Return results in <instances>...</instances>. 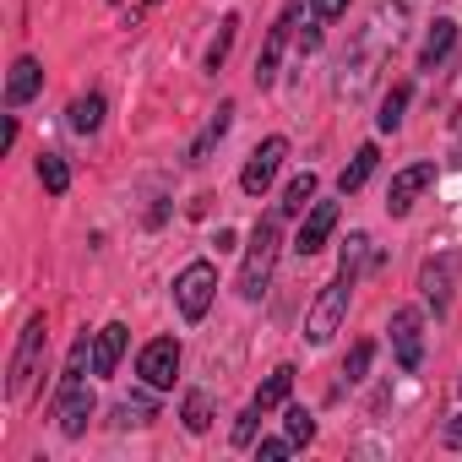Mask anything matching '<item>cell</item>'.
<instances>
[{
    "label": "cell",
    "instance_id": "30",
    "mask_svg": "<svg viewBox=\"0 0 462 462\" xmlns=\"http://www.w3.org/2000/svg\"><path fill=\"white\" fill-rule=\"evenodd\" d=\"M343 12H348V0H310V17L316 23H337Z\"/></svg>",
    "mask_w": 462,
    "mask_h": 462
},
{
    "label": "cell",
    "instance_id": "6",
    "mask_svg": "<svg viewBox=\"0 0 462 462\" xmlns=\"http://www.w3.org/2000/svg\"><path fill=\"white\" fill-rule=\"evenodd\" d=\"M283 158H289V142H283V136H267V142L251 152V163L240 169V190H245V196H262V190L278 180Z\"/></svg>",
    "mask_w": 462,
    "mask_h": 462
},
{
    "label": "cell",
    "instance_id": "9",
    "mask_svg": "<svg viewBox=\"0 0 462 462\" xmlns=\"http://www.w3.org/2000/svg\"><path fill=\"white\" fill-rule=\"evenodd\" d=\"M300 12H305V0H289L283 17H278V28L267 33V44H262V55H256V88H273V82H278V55H283V44H289V33H294Z\"/></svg>",
    "mask_w": 462,
    "mask_h": 462
},
{
    "label": "cell",
    "instance_id": "32",
    "mask_svg": "<svg viewBox=\"0 0 462 462\" xmlns=\"http://www.w3.org/2000/svg\"><path fill=\"white\" fill-rule=\"evenodd\" d=\"M300 50L316 55V50H321V28H305V33H300Z\"/></svg>",
    "mask_w": 462,
    "mask_h": 462
},
{
    "label": "cell",
    "instance_id": "12",
    "mask_svg": "<svg viewBox=\"0 0 462 462\" xmlns=\"http://www.w3.org/2000/svg\"><path fill=\"white\" fill-rule=\"evenodd\" d=\"M39 88H44V66H39L33 55H17V60H12V77H6V104L23 109Z\"/></svg>",
    "mask_w": 462,
    "mask_h": 462
},
{
    "label": "cell",
    "instance_id": "27",
    "mask_svg": "<svg viewBox=\"0 0 462 462\" xmlns=\"http://www.w3.org/2000/svg\"><path fill=\"white\" fill-rule=\"evenodd\" d=\"M365 256H370V235H348V245H343V267H337V273H348V278H359V267H365Z\"/></svg>",
    "mask_w": 462,
    "mask_h": 462
},
{
    "label": "cell",
    "instance_id": "28",
    "mask_svg": "<svg viewBox=\"0 0 462 462\" xmlns=\"http://www.w3.org/2000/svg\"><path fill=\"white\" fill-rule=\"evenodd\" d=\"M283 424H289V440H294V446H310V440H316V419H310L305 408H289Z\"/></svg>",
    "mask_w": 462,
    "mask_h": 462
},
{
    "label": "cell",
    "instance_id": "8",
    "mask_svg": "<svg viewBox=\"0 0 462 462\" xmlns=\"http://www.w3.org/2000/svg\"><path fill=\"white\" fill-rule=\"evenodd\" d=\"M136 375L147 381V386H174V375H180V343L174 337H152L142 354H136Z\"/></svg>",
    "mask_w": 462,
    "mask_h": 462
},
{
    "label": "cell",
    "instance_id": "11",
    "mask_svg": "<svg viewBox=\"0 0 462 462\" xmlns=\"http://www.w3.org/2000/svg\"><path fill=\"white\" fill-rule=\"evenodd\" d=\"M332 228H337V201H310V212H305V223H300V240H294V251H300V256H316V251H327Z\"/></svg>",
    "mask_w": 462,
    "mask_h": 462
},
{
    "label": "cell",
    "instance_id": "22",
    "mask_svg": "<svg viewBox=\"0 0 462 462\" xmlns=\"http://www.w3.org/2000/svg\"><path fill=\"white\" fill-rule=\"evenodd\" d=\"M180 419H185L190 435H207V430H212V397H207V392H190L185 408H180Z\"/></svg>",
    "mask_w": 462,
    "mask_h": 462
},
{
    "label": "cell",
    "instance_id": "21",
    "mask_svg": "<svg viewBox=\"0 0 462 462\" xmlns=\"http://www.w3.org/2000/svg\"><path fill=\"white\" fill-rule=\"evenodd\" d=\"M310 201H316V174L305 169V174L289 180V190H283V212H289V217H294V212H310Z\"/></svg>",
    "mask_w": 462,
    "mask_h": 462
},
{
    "label": "cell",
    "instance_id": "33",
    "mask_svg": "<svg viewBox=\"0 0 462 462\" xmlns=\"http://www.w3.org/2000/svg\"><path fill=\"white\" fill-rule=\"evenodd\" d=\"M446 446H462V413H457V419L446 424Z\"/></svg>",
    "mask_w": 462,
    "mask_h": 462
},
{
    "label": "cell",
    "instance_id": "2",
    "mask_svg": "<svg viewBox=\"0 0 462 462\" xmlns=\"http://www.w3.org/2000/svg\"><path fill=\"white\" fill-rule=\"evenodd\" d=\"M354 283L359 278H348V273H337L321 294H316V305H310V316H305V337L321 348V343H332V332L343 327V316H348V294H354Z\"/></svg>",
    "mask_w": 462,
    "mask_h": 462
},
{
    "label": "cell",
    "instance_id": "19",
    "mask_svg": "<svg viewBox=\"0 0 462 462\" xmlns=\"http://www.w3.org/2000/svg\"><path fill=\"white\" fill-rule=\"evenodd\" d=\"M375 158H381V152H375V142H365V147L354 152V163H348V169L337 174V190H343V196H354V190H359V185H365V180L375 174Z\"/></svg>",
    "mask_w": 462,
    "mask_h": 462
},
{
    "label": "cell",
    "instance_id": "7",
    "mask_svg": "<svg viewBox=\"0 0 462 462\" xmlns=\"http://www.w3.org/2000/svg\"><path fill=\"white\" fill-rule=\"evenodd\" d=\"M392 354H397L402 370H419L424 365V316L413 305L392 310Z\"/></svg>",
    "mask_w": 462,
    "mask_h": 462
},
{
    "label": "cell",
    "instance_id": "26",
    "mask_svg": "<svg viewBox=\"0 0 462 462\" xmlns=\"http://www.w3.org/2000/svg\"><path fill=\"white\" fill-rule=\"evenodd\" d=\"M370 359H375V343H354L348 359H343V381H348V386L365 381V375H370Z\"/></svg>",
    "mask_w": 462,
    "mask_h": 462
},
{
    "label": "cell",
    "instance_id": "20",
    "mask_svg": "<svg viewBox=\"0 0 462 462\" xmlns=\"http://www.w3.org/2000/svg\"><path fill=\"white\" fill-rule=\"evenodd\" d=\"M39 185H44L50 196H66V190H71V169H66L60 152H39Z\"/></svg>",
    "mask_w": 462,
    "mask_h": 462
},
{
    "label": "cell",
    "instance_id": "16",
    "mask_svg": "<svg viewBox=\"0 0 462 462\" xmlns=\"http://www.w3.org/2000/svg\"><path fill=\"white\" fill-rule=\"evenodd\" d=\"M451 50H457V23H446V17H440V23L430 28L424 50H419V71H435V66H440V60L451 55Z\"/></svg>",
    "mask_w": 462,
    "mask_h": 462
},
{
    "label": "cell",
    "instance_id": "10",
    "mask_svg": "<svg viewBox=\"0 0 462 462\" xmlns=\"http://www.w3.org/2000/svg\"><path fill=\"white\" fill-rule=\"evenodd\" d=\"M430 185H435V163H408L402 174H392V190H386V212H392V217H402V212H408V207H413V201H419Z\"/></svg>",
    "mask_w": 462,
    "mask_h": 462
},
{
    "label": "cell",
    "instance_id": "31",
    "mask_svg": "<svg viewBox=\"0 0 462 462\" xmlns=\"http://www.w3.org/2000/svg\"><path fill=\"white\" fill-rule=\"evenodd\" d=\"M294 451V440H262V462H283Z\"/></svg>",
    "mask_w": 462,
    "mask_h": 462
},
{
    "label": "cell",
    "instance_id": "4",
    "mask_svg": "<svg viewBox=\"0 0 462 462\" xmlns=\"http://www.w3.org/2000/svg\"><path fill=\"white\" fill-rule=\"evenodd\" d=\"M44 343H50L44 316H28V327H23V337H17V354H12V370H6V392H12V397H28L33 370H39V359H44Z\"/></svg>",
    "mask_w": 462,
    "mask_h": 462
},
{
    "label": "cell",
    "instance_id": "3",
    "mask_svg": "<svg viewBox=\"0 0 462 462\" xmlns=\"http://www.w3.org/2000/svg\"><path fill=\"white\" fill-rule=\"evenodd\" d=\"M212 294H217V267L212 262H190L180 278H174V305L185 321H201L212 310Z\"/></svg>",
    "mask_w": 462,
    "mask_h": 462
},
{
    "label": "cell",
    "instance_id": "23",
    "mask_svg": "<svg viewBox=\"0 0 462 462\" xmlns=\"http://www.w3.org/2000/svg\"><path fill=\"white\" fill-rule=\"evenodd\" d=\"M235 33H240V17H223V23H217V39H212V50H207V71H223L228 50H235Z\"/></svg>",
    "mask_w": 462,
    "mask_h": 462
},
{
    "label": "cell",
    "instance_id": "1",
    "mask_svg": "<svg viewBox=\"0 0 462 462\" xmlns=\"http://www.w3.org/2000/svg\"><path fill=\"white\" fill-rule=\"evenodd\" d=\"M278 245H283V228L278 217H256L251 228V251H245V267H240V300H262L267 283H273V267H278Z\"/></svg>",
    "mask_w": 462,
    "mask_h": 462
},
{
    "label": "cell",
    "instance_id": "17",
    "mask_svg": "<svg viewBox=\"0 0 462 462\" xmlns=\"http://www.w3.org/2000/svg\"><path fill=\"white\" fill-rule=\"evenodd\" d=\"M289 392H294V365H278V370L256 386V408H262V413H267V408H283Z\"/></svg>",
    "mask_w": 462,
    "mask_h": 462
},
{
    "label": "cell",
    "instance_id": "13",
    "mask_svg": "<svg viewBox=\"0 0 462 462\" xmlns=\"http://www.w3.org/2000/svg\"><path fill=\"white\" fill-rule=\"evenodd\" d=\"M125 327L120 321H109V327H98L93 332V375H115V365H120V354H125Z\"/></svg>",
    "mask_w": 462,
    "mask_h": 462
},
{
    "label": "cell",
    "instance_id": "5",
    "mask_svg": "<svg viewBox=\"0 0 462 462\" xmlns=\"http://www.w3.org/2000/svg\"><path fill=\"white\" fill-rule=\"evenodd\" d=\"M93 408H98V397H93V386L77 375V381H60V397H55V419H60V435H88V419H93Z\"/></svg>",
    "mask_w": 462,
    "mask_h": 462
},
{
    "label": "cell",
    "instance_id": "14",
    "mask_svg": "<svg viewBox=\"0 0 462 462\" xmlns=\"http://www.w3.org/2000/svg\"><path fill=\"white\" fill-rule=\"evenodd\" d=\"M457 256H440V262H424V273H419V289H424V300H435V310H446V300H451V278H457Z\"/></svg>",
    "mask_w": 462,
    "mask_h": 462
},
{
    "label": "cell",
    "instance_id": "24",
    "mask_svg": "<svg viewBox=\"0 0 462 462\" xmlns=\"http://www.w3.org/2000/svg\"><path fill=\"white\" fill-rule=\"evenodd\" d=\"M142 424H152V402H147V397L115 402V430H142Z\"/></svg>",
    "mask_w": 462,
    "mask_h": 462
},
{
    "label": "cell",
    "instance_id": "29",
    "mask_svg": "<svg viewBox=\"0 0 462 462\" xmlns=\"http://www.w3.org/2000/svg\"><path fill=\"white\" fill-rule=\"evenodd\" d=\"M256 424H262V408L251 402V408L240 413V424H235V446H251V440H256Z\"/></svg>",
    "mask_w": 462,
    "mask_h": 462
},
{
    "label": "cell",
    "instance_id": "25",
    "mask_svg": "<svg viewBox=\"0 0 462 462\" xmlns=\"http://www.w3.org/2000/svg\"><path fill=\"white\" fill-rule=\"evenodd\" d=\"M402 109H408V88H392V93L381 98V115H375V125H381V131H397V125H402Z\"/></svg>",
    "mask_w": 462,
    "mask_h": 462
},
{
    "label": "cell",
    "instance_id": "18",
    "mask_svg": "<svg viewBox=\"0 0 462 462\" xmlns=\"http://www.w3.org/2000/svg\"><path fill=\"white\" fill-rule=\"evenodd\" d=\"M104 125V93H82V98H71V131L77 136H93Z\"/></svg>",
    "mask_w": 462,
    "mask_h": 462
},
{
    "label": "cell",
    "instance_id": "15",
    "mask_svg": "<svg viewBox=\"0 0 462 462\" xmlns=\"http://www.w3.org/2000/svg\"><path fill=\"white\" fill-rule=\"evenodd\" d=\"M228 125H235V104H217V115L207 120V131H201V136L190 142V152H185V163H207V152H212V147H217V142L228 136Z\"/></svg>",
    "mask_w": 462,
    "mask_h": 462
}]
</instances>
